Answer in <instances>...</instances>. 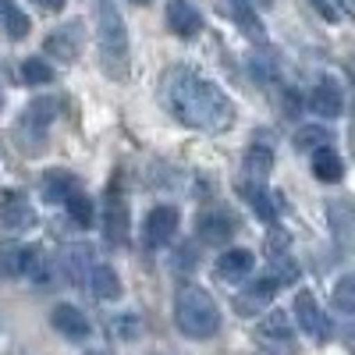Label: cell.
<instances>
[{
    "instance_id": "1",
    "label": "cell",
    "mask_w": 355,
    "mask_h": 355,
    "mask_svg": "<svg viewBox=\"0 0 355 355\" xmlns=\"http://www.w3.org/2000/svg\"><path fill=\"white\" fill-rule=\"evenodd\" d=\"M164 93L167 103L174 110V117L189 128L199 132H224L234 121V107L231 100L220 93L214 82H206L202 75L189 71V68H178L167 75L164 82Z\"/></svg>"
},
{
    "instance_id": "2",
    "label": "cell",
    "mask_w": 355,
    "mask_h": 355,
    "mask_svg": "<svg viewBox=\"0 0 355 355\" xmlns=\"http://www.w3.org/2000/svg\"><path fill=\"white\" fill-rule=\"evenodd\" d=\"M174 320H178V331L189 334V338H214L220 331L217 302L199 284H182V288H178Z\"/></svg>"
},
{
    "instance_id": "3",
    "label": "cell",
    "mask_w": 355,
    "mask_h": 355,
    "mask_svg": "<svg viewBox=\"0 0 355 355\" xmlns=\"http://www.w3.org/2000/svg\"><path fill=\"white\" fill-rule=\"evenodd\" d=\"M100 50H103L107 71L121 75L125 71V53H128V36H125V25L117 18V11L110 8V0L100 4Z\"/></svg>"
},
{
    "instance_id": "4",
    "label": "cell",
    "mask_w": 355,
    "mask_h": 355,
    "mask_svg": "<svg viewBox=\"0 0 355 355\" xmlns=\"http://www.w3.org/2000/svg\"><path fill=\"white\" fill-rule=\"evenodd\" d=\"M178 210L174 206H153L150 214H146V224H142V239H146V245L150 249H160V245H167L174 234H178Z\"/></svg>"
},
{
    "instance_id": "5",
    "label": "cell",
    "mask_w": 355,
    "mask_h": 355,
    "mask_svg": "<svg viewBox=\"0 0 355 355\" xmlns=\"http://www.w3.org/2000/svg\"><path fill=\"white\" fill-rule=\"evenodd\" d=\"M295 320L302 323V331L316 341H327L331 338V316L316 306V299L309 291H299L295 295Z\"/></svg>"
},
{
    "instance_id": "6",
    "label": "cell",
    "mask_w": 355,
    "mask_h": 355,
    "mask_svg": "<svg viewBox=\"0 0 355 355\" xmlns=\"http://www.w3.org/2000/svg\"><path fill=\"white\" fill-rule=\"evenodd\" d=\"M277 288H281V281L270 274V277H259V281H252L245 291H239L234 295V309H239L242 316H256V313H263V306L277 295Z\"/></svg>"
},
{
    "instance_id": "7",
    "label": "cell",
    "mask_w": 355,
    "mask_h": 355,
    "mask_svg": "<svg viewBox=\"0 0 355 355\" xmlns=\"http://www.w3.org/2000/svg\"><path fill=\"white\" fill-rule=\"evenodd\" d=\"M252 263H256V256H252L249 249H227V252L217 259L214 274H217V281H224V284H239L242 277H249Z\"/></svg>"
},
{
    "instance_id": "8",
    "label": "cell",
    "mask_w": 355,
    "mask_h": 355,
    "mask_svg": "<svg viewBox=\"0 0 355 355\" xmlns=\"http://www.w3.org/2000/svg\"><path fill=\"white\" fill-rule=\"evenodd\" d=\"M167 25H171L174 36L192 40L202 28V18H199V11L189 4V0H171V4H167Z\"/></svg>"
},
{
    "instance_id": "9",
    "label": "cell",
    "mask_w": 355,
    "mask_h": 355,
    "mask_svg": "<svg viewBox=\"0 0 355 355\" xmlns=\"http://www.w3.org/2000/svg\"><path fill=\"white\" fill-rule=\"evenodd\" d=\"M103 231H107V242H110V245H125V242H128V206H125L121 196H110V199H107Z\"/></svg>"
},
{
    "instance_id": "10",
    "label": "cell",
    "mask_w": 355,
    "mask_h": 355,
    "mask_svg": "<svg viewBox=\"0 0 355 355\" xmlns=\"http://www.w3.org/2000/svg\"><path fill=\"white\" fill-rule=\"evenodd\" d=\"M234 234V220L224 210H210V214H199V239L210 242V245H224Z\"/></svg>"
},
{
    "instance_id": "11",
    "label": "cell",
    "mask_w": 355,
    "mask_h": 355,
    "mask_svg": "<svg viewBox=\"0 0 355 355\" xmlns=\"http://www.w3.org/2000/svg\"><path fill=\"white\" fill-rule=\"evenodd\" d=\"M53 327L61 331L64 338H71V341H82V338H89V320H85V313L82 309H75V306H57L53 309Z\"/></svg>"
},
{
    "instance_id": "12",
    "label": "cell",
    "mask_w": 355,
    "mask_h": 355,
    "mask_svg": "<svg viewBox=\"0 0 355 355\" xmlns=\"http://www.w3.org/2000/svg\"><path fill=\"white\" fill-rule=\"evenodd\" d=\"M313 110L320 114V117H338L341 114V107H345V96H341V85L334 82V78H323L316 89H313Z\"/></svg>"
},
{
    "instance_id": "13",
    "label": "cell",
    "mask_w": 355,
    "mask_h": 355,
    "mask_svg": "<svg viewBox=\"0 0 355 355\" xmlns=\"http://www.w3.org/2000/svg\"><path fill=\"white\" fill-rule=\"evenodd\" d=\"M220 4H224V11L234 18V25H239L242 33L249 36V40H263L259 18H256V11H252V4H249V0H220Z\"/></svg>"
},
{
    "instance_id": "14",
    "label": "cell",
    "mask_w": 355,
    "mask_h": 355,
    "mask_svg": "<svg viewBox=\"0 0 355 355\" xmlns=\"http://www.w3.org/2000/svg\"><path fill=\"white\" fill-rule=\"evenodd\" d=\"M85 284L96 299H117V295H121V281H117V274L110 270V266H93Z\"/></svg>"
},
{
    "instance_id": "15",
    "label": "cell",
    "mask_w": 355,
    "mask_h": 355,
    "mask_svg": "<svg viewBox=\"0 0 355 355\" xmlns=\"http://www.w3.org/2000/svg\"><path fill=\"white\" fill-rule=\"evenodd\" d=\"M313 174L320 178V182H341V174H345V167H341V157L331 150V146H320L316 150V157H313Z\"/></svg>"
},
{
    "instance_id": "16",
    "label": "cell",
    "mask_w": 355,
    "mask_h": 355,
    "mask_svg": "<svg viewBox=\"0 0 355 355\" xmlns=\"http://www.w3.org/2000/svg\"><path fill=\"white\" fill-rule=\"evenodd\" d=\"M0 28H4L11 40H25L33 25H28V18L18 11L15 0H0Z\"/></svg>"
},
{
    "instance_id": "17",
    "label": "cell",
    "mask_w": 355,
    "mask_h": 355,
    "mask_svg": "<svg viewBox=\"0 0 355 355\" xmlns=\"http://www.w3.org/2000/svg\"><path fill=\"white\" fill-rule=\"evenodd\" d=\"M263 338H270V341H291V313L284 309H270L263 316V327H259Z\"/></svg>"
},
{
    "instance_id": "18",
    "label": "cell",
    "mask_w": 355,
    "mask_h": 355,
    "mask_svg": "<svg viewBox=\"0 0 355 355\" xmlns=\"http://www.w3.org/2000/svg\"><path fill=\"white\" fill-rule=\"evenodd\" d=\"M274 167V153L266 150V146H252V150L245 153V178H256V182H263L266 178V171Z\"/></svg>"
},
{
    "instance_id": "19",
    "label": "cell",
    "mask_w": 355,
    "mask_h": 355,
    "mask_svg": "<svg viewBox=\"0 0 355 355\" xmlns=\"http://www.w3.org/2000/svg\"><path fill=\"white\" fill-rule=\"evenodd\" d=\"M36 220V214L28 210V206H21V202H11V206H4V210H0V227L4 231H25L28 224Z\"/></svg>"
},
{
    "instance_id": "20",
    "label": "cell",
    "mask_w": 355,
    "mask_h": 355,
    "mask_svg": "<svg viewBox=\"0 0 355 355\" xmlns=\"http://www.w3.org/2000/svg\"><path fill=\"white\" fill-rule=\"evenodd\" d=\"M71 192H75V178L64 174V171H53V174L46 178V185H43V196H46L50 202H64Z\"/></svg>"
},
{
    "instance_id": "21",
    "label": "cell",
    "mask_w": 355,
    "mask_h": 355,
    "mask_svg": "<svg viewBox=\"0 0 355 355\" xmlns=\"http://www.w3.org/2000/svg\"><path fill=\"white\" fill-rule=\"evenodd\" d=\"M64 206H68V214H71V220H75L78 227H89V224H93V199L82 196L78 189L64 199Z\"/></svg>"
},
{
    "instance_id": "22",
    "label": "cell",
    "mask_w": 355,
    "mask_h": 355,
    "mask_svg": "<svg viewBox=\"0 0 355 355\" xmlns=\"http://www.w3.org/2000/svg\"><path fill=\"white\" fill-rule=\"evenodd\" d=\"M64 266H68V277L71 281H85L89 270H93V266H89V249L85 245H71L68 256H64Z\"/></svg>"
},
{
    "instance_id": "23",
    "label": "cell",
    "mask_w": 355,
    "mask_h": 355,
    "mask_svg": "<svg viewBox=\"0 0 355 355\" xmlns=\"http://www.w3.org/2000/svg\"><path fill=\"white\" fill-rule=\"evenodd\" d=\"M327 142H331V132L320 128V125H309V128L295 132V146H299V150H320V146H327Z\"/></svg>"
},
{
    "instance_id": "24",
    "label": "cell",
    "mask_w": 355,
    "mask_h": 355,
    "mask_svg": "<svg viewBox=\"0 0 355 355\" xmlns=\"http://www.w3.org/2000/svg\"><path fill=\"white\" fill-rule=\"evenodd\" d=\"M21 78H25L28 85H46V82L53 78V68H50L46 61H40V57H28V61L21 64Z\"/></svg>"
},
{
    "instance_id": "25",
    "label": "cell",
    "mask_w": 355,
    "mask_h": 355,
    "mask_svg": "<svg viewBox=\"0 0 355 355\" xmlns=\"http://www.w3.org/2000/svg\"><path fill=\"white\" fill-rule=\"evenodd\" d=\"M334 306L341 313H355V274H348L334 284Z\"/></svg>"
},
{
    "instance_id": "26",
    "label": "cell",
    "mask_w": 355,
    "mask_h": 355,
    "mask_svg": "<svg viewBox=\"0 0 355 355\" xmlns=\"http://www.w3.org/2000/svg\"><path fill=\"white\" fill-rule=\"evenodd\" d=\"M25 263H28V249H11V252H0V274L18 277V274H25Z\"/></svg>"
},
{
    "instance_id": "27",
    "label": "cell",
    "mask_w": 355,
    "mask_h": 355,
    "mask_svg": "<svg viewBox=\"0 0 355 355\" xmlns=\"http://www.w3.org/2000/svg\"><path fill=\"white\" fill-rule=\"evenodd\" d=\"M53 110H57V100H36L33 107L25 110V121L43 128V125H50V121H53Z\"/></svg>"
},
{
    "instance_id": "28",
    "label": "cell",
    "mask_w": 355,
    "mask_h": 355,
    "mask_svg": "<svg viewBox=\"0 0 355 355\" xmlns=\"http://www.w3.org/2000/svg\"><path fill=\"white\" fill-rule=\"evenodd\" d=\"M135 331H139V320H135V316H125V320H110V334H114V338H121V341L135 338Z\"/></svg>"
},
{
    "instance_id": "29",
    "label": "cell",
    "mask_w": 355,
    "mask_h": 355,
    "mask_svg": "<svg viewBox=\"0 0 355 355\" xmlns=\"http://www.w3.org/2000/svg\"><path fill=\"white\" fill-rule=\"evenodd\" d=\"M313 4H316V11H320L323 18H327V21H338V11L327 4V0H313Z\"/></svg>"
},
{
    "instance_id": "30",
    "label": "cell",
    "mask_w": 355,
    "mask_h": 355,
    "mask_svg": "<svg viewBox=\"0 0 355 355\" xmlns=\"http://www.w3.org/2000/svg\"><path fill=\"white\" fill-rule=\"evenodd\" d=\"M40 8H46V11H61L64 8V0H36Z\"/></svg>"
},
{
    "instance_id": "31",
    "label": "cell",
    "mask_w": 355,
    "mask_h": 355,
    "mask_svg": "<svg viewBox=\"0 0 355 355\" xmlns=\"http://www.w3.org/2000/svg\"><path fill=\"white\" fill-rule=\"evenodd\" d=\"M11 202H18V192H0V210L11 206Z\"/></svg>"
},
{
    "instance_id": "32",
    "label": "cell",
    "mask_w": 355,
    "mask_h": 355,
    "mask_svg": "<svg viewBox=\"0 0 355 355\" xmlns=\"http://www.w3.org/2000/svg\"><path fill=\"white\" fill-rule=\"evenodd\" d=\"M132 4H150V0H132Z\"/></svg>"
},
{
    "instance_id": "33",
    "label": "cell",
    "mask_w": 355,
    "mask_h": 355,
    "mask_svg": "<svg viewBox=\"0 0 355 355\" xmlns=\"http://www.w3.org/2000/svg\"><path fill=\"white\" fill-rule=\"evenodd\" d=\"M259 4H274V0H259Z\"/></svg>"
}]
</instances>
